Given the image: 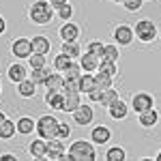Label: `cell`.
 Listing matches in <instances>:
<instances>
[{
	"label": "cell",
	"instance_id": "obj_15",
	"mask_svg": "<svg viewBox=\"0 0 161 161\" xmlns=\"http://www.w3.org/2000/svg\"><path fill=\"white\" fill-rule=\"evenodd\" d=\"M45 103H47V108L56 112H62L64 108V95H62V90H45Z\"/></svg>",
	"mask_w": 161,
	"mask_h": 161
},
{
	"label": "cell",
	"instance_id": "obj_16",
	"mask_svg": "<svg viewBox=\"0 0 161 161\" xmlns=\"http://www.w3.org/2000/svg\"><path fill=\"white\" fill-rule=\"evenodd\" d=\"M80 64H82V69L88 71V73H95V71H99V64H101V56H95V54H90V52H84L80 58Z\"/></svg>",
	"mask_w": 161,
	"mask_h": 161
},
{
	"label": "cell",
	"instance_id": "obj_30",
	"mask_svg": "<svg viewBox=\"0 0 161 161\" xmlns=\"http://www.w3.org/2000/svg\"><path fill=\"white\" fill-rule=\"evenodd\" d=\"M118 56H120V52H118V45H116V43H105V50H103V58H101V60L118 62Z\"/></svg>",
	"mask_w": 161,
	"mask_h": 161
},
{
	"label": "cell",
	"instance_id": "obj_31",
	"mask_svg": "<svg viewBox=\"0 0 161 161\" xmlns=\"http://www.w3.org/2000/svg\"><path fill=\"white\" fill-rule=\"evenodd\" d=\"M52 64H54V71H64V69H67V67H69V64H71V58H69V56H67V54H56V56H54V62H52Z\"/></svg>",
	"mask_w": 161,
	"mask_h": 161
},
{
	"label": "cell",
	"instance_id": "obj_19",
	"mask_svg": "<svg viewBox=\"0 0 161 161\" xmlns=\"http://www.w3.org/2000/svg\"><path fill=\"white\" fill-rule=\"evenodd\" d=\"M17 133L19 136H30L32 131H37V120L35 118H30V116H22V118H17Z\"/></svg>",
	"mask_w": 161,
	"mask_h": 161
},
{
	"label": "cell",
	"instance_id": "obj_25",
	"mask_svg": "<svg viewBox=\"0 0 161 161\" xmlns=\"http://www.w3.org/2000/svg\"><path fill=\"white\" fill-rule=\"evenodd\" d=\"M62 84H64V77H62L60 71H56V73H50L47 75V80H45V90H60Z\"/></svg>",
	"mask_w": 161,
	"mask_h": 161
},
{
	"label": "cell",
	"instance_id": "obj_45",
	"mask_svg": "<svg viewBox=\"0 0 161 161\" xmlns=\"http://www.w3.org/2000/svg\"><path fill=\"white\" fill-rule=\"evenodd\" d=\"M155 159H157V161H161V150L157 153V157H155Z\"/></svg>",
	"mask_w": 161,
	"mask_h": 161
},
{
	"label": "cell",
	"instance_id": "obj_43",
	"mask_svg": "<svg viewBox=\"0 0 161 161\" xmlns=\"http://www.w3.org/2000/svg\"><path fill=\"white\" fill-rule=\"evenodd\" d=\"M4 32H7V19L0 15V35H4Z\"/></svg>",
	"mask_w": 161,
	"mask_h": 161
},
{
	"label": "cell",
	"instance_id": "obj_4",
	"mask_svg": "<svg viewBox=\"0 0 161 161\" xmlns=\"http://www.w3.org/2000/svg\"><path fill=\"white\" fill-rule=\"evenodd\" d=\"M58 127H60V120L54 114H43L41 118H37V133L43 140L58 137Z\"/></svg>",
	"mask_w": 161,
	"mask_h": 161
},
{
	"label": "cell",
	"instance_id": "obj_38",
	"mask_svg": "<svg viewBox=\"0 0 161 161\" xmlns=\"http://www.w3.org/2000/svg\"><path fill=\"white\" fill-rule=\"evenodd\" d=\"M103 50H105V43H101V41H90L86 45V52H90V54H95V56H101L103 58Z\"/></svg>",
	"mask_w": 161,
	"mask_h": 161
},
{
	"label": "cell",
	"instance_id": "obj_36",
	"mask_svg": "<svg viewBox=\"0 0 161 161\" xmlns=\"http://www.w3.org/2000/svg\"><path fill=\"white\" fill-rule=\"evenodd\" d=\"M112 82H114V77H110V75H105V73H97L95 75V84H97V88H101V90L110 88Z\"/></svg>",
	"mask_w": 161,
	"mask_h": 161
},
{
	"label": "cell",
	"instance_id": "obj_1",
	"mask_svg": "<svg viewBox=\"0 0 161 161\" xmlns=\"http://www.w3.org/2000/svg\"><path fill=\"white\" fill-rule=\"evenodd\" d=\"M69 161H95L97 159V144L92 140H73L67 148Z\"/></svg>",
	"mask_w": 161,
	"mask_h": 161
},
{
	"label": "cell",
	"instance_id": "obj_40",
	"mask_svg": "<svg viewBox=\"0 0 161 161\" xmlns=\"http://www.w3.org/2000/svg\"><path fill=\"white\" fill-rule=\"evenodd\" d=\"M101 92H103L101 88H95V90H90V92L86 95V97H88V101H92V103H99V99H101Z\"/></svg>",
	"mask_w": 161,
	"mask_h": 161
},
{
	"label": "cell",
	"instance_id": "obj_9",
	"mask_svg": "<svg viewBox=\"0 0 161 161\" xmlns=\"http://www.w3.org/2000/svg\"><path fill=\"white\" fill-rule=\"evenodd\" d=\"M129 112H131V105L118 97V99L108 108V116H110L112 120H125V118L129 116Z\"/></svg>",
	"mask_w": 161,
	"mask_h": 161
},
{
	"label": "cell",
	"instance_id": "obj_39",
	"mask_svg": "<svg viewBox=\"0 0 161 161\" xmlns=\"http://www.w3.org/2000/svg\"><path fill=\"white\" fill-rule=\"evenodd\" d=\"M58 137L60 140H69L71 137V125L69 123H60V127H58Z\"/></svg>",
	"mask_w": 161,
	"mask_h": 161
},
{
	"label": "cell",
	"instance_id": "obj_34",
	"mask_svg": "<svg viewBox=\"0 0 161 161\" xmlns=\"http://www.w3.org/2000/svg\"><path fill=\"white\" fill-rule=\"evenodd\" d=\"M62 95H73V92H80V80H64L62 84Z\"/></svg>",
	"mask_w": 161,
	"mask_h": 161
},
{
	"label": "cell",
	"instance_id": "obj_11",
	"mask_svg": "<svg viewBox=\"0 0 161 161\" xmlns=\"http://www.w3.org/2000/svg\"><path fill=\"white\" fill-rule=\"evenodd\" d=\"M47 159H52V161L67 159V148H64V142L60 137L47 140Z\"/></svg>",
	"mask_w": 161,
	"mask_h": 161
},
{
	"label": "cell",
	"instance_id": "obj_27",
	"mask_svg": "<svg viewBox=\"0 0 161 161\" xmlns=\"http://www.w3.org/2000/svg\"><path fill=\"white\" fill-rule=\"evenodd\" d=\"M80 103H82V92H73V95H64V108L62 112H75L80 108Z\"/></svg>",
	"mask_w": 161,
	"mask_h": 161
},
{
	"label": "cell",
	"instance_id": "obj_21",
	"mask_svg": "<svg viewBox=\"0 0 161 161\" xmlns=\"http://www.w3.org/2000/svg\"><path fill=\"white\" fill-rule=\"evenodd\" d=\"M32 50L37 52V54H50V50H52L50 39L45 37V35H37V37H32Z\"/></svg>",
	"mask_w": 161,
	"mask_h": 161
},
{
	"label": "cell",
	"instance_id": "obj_32",
	"mask_svg": "<svg viewBox=\"0 0 161 161\" xmlns=\"http://www.w3.org/2000/svg\"><path fill=\"white\" fill-rule=\"evenodd\" d=\"M99 73H105V75H110V77H116V73H118V62L101 60V64H99Z\"/></svg>",
	"mask_w": 161,
	"mask_h": 161
},
{
	"label": "cell",
	"instance_id": "obj_23",
	"mask_svg": "<svg viewBox=\"0 0 161 161\" xmlns=\"http://www.w3.org/2000/svg\"><path fill=\"white\" fill-rule=\"evenodd\" d=\"M95 88H97V84H95V75L88 73V71H84L82 77H80V92H82V95H88V92L95 90Z\"/></svg>",
	"mask_w": 161,
	"mask_h": 161
},
{
	"label": "cell",
	"instance_id": "obj_33",
	"mask_svg": "<svg viewBox=\"0 0 161 161\" xmlns=\"http://www.w3.org/2000/svg\"><path fill=\"white\" fill-rule=\"evenodd\" d=\"M30 69H39V67H47V54H37V52H32L30 54Z\"/></svg>",
	"mask_w": 161,
	"mask_h": 161
},
{
	"label": "cell",
	"instance_id": "obj_18",
	"mask_svg": "<svg viewBox=\"0 0 161 161\" xmlns=\"http://www.w3.org/2000/svg\"><path fill=\"white\" fill-rule=\"evenodd\" d=\"M17 95H19L22 99H32V97L37 95V84H35L30 77H26L24 82L17 84Z\"/></svg>",
	"mask_w": 161,
	"mask_h": 161
},
{
	"label": "cell",
	"instance_id": "obj_28",
	"mask_svg": "<svg viewBox=\"0 0 161 161\" xmlns=\"http://www.w3.org/2000/svg\"><path fill=\"white\" fill-rule=\"evenodd\" d=\"M17 133V125L13 123V120H4V123L0 125V140H13V136Z\"/></svg>",
	"mask_w": 161,
	"mask_h": 161
},
{
	"label": "cell",
	"instance_id": "obj_44",
	"mask_svg": "<svg viewBox=\"0 0 161 161\" xmlns=\"http://www.w3.org/2000/svg\"><path fill=\"white\" fill-rule=\"evenodd\" d=\"M4 120H7V116H4V112H0V125L4 123Z\"/></svg>",
	"mask_w": 161,
	"mask_h": 161
},
{
	"label": "cell",
	"instance_id": "obj_20",
	"mask_svg": "<svg viewBox=\"0 0 161 161\" xmlns=\"http://www.w3.org/2000/svg\"><path fill=\"white\" fill-rule=\"evenodd\" d=\"M60 52L67 54L71 60H77V58L82 56V45H80L77 41H62L60 43Z\"/></svg>",
	"mask_w": 161,
	"mask_h": 161
},
{
	"label": "cell",
	"instance_id": "obj_12",
	"mask_svg": "<svg viewBox=\"0 0 161 161\" xmlns=\"http://www.w3.org/2000/svg\"><path fill=\"white\" fill-rule=\"evenodd\" d=\"M90 140H92L97 146H103V144H108V142L112 140L110 127H105V125H95V127L90 129Z\"/></svg>",
	"mask_w": 161,
	"mask_h": 161
},
{
	"label": "cell",
	"instance_id": "obj_41",
	"mask_svg": "<svg viewBox=\"0 0 161 161\" xmlns=\"http://www.w3.org/2000/svg\"><path fill=\"white\" fill-rule=\"evenodd\" d=\"M67 2H69V0H50V4H52V9H54V11H58V9L64 7Z\"/></svg>",
	"mask_w": 161,
	"mask_h": 161
},
{
	"label": "cell",
	"instance_id": "obj_10",
	"mask_svg": "<svg viewBox=\"0 0 161 161\" xmlns=\"http://www.w3.org/2000/svg\"><path fill=\"white\" fill-rule=\"evenodd\" d=\"M28 67H26L24 62H13V64H9V69H7V77H9V82L11 84H19V82H24L26 77H28Z\"/></svg>",
	"mask_w": 161,
	"mask_h": 161
},
{
	"label": "cell",
	"instance_id": "obj_2",
	"mask_svg": "<svg viewBox=\"0 0 161 161\" xmlns=\"http://www.w3.org/2000/svg\"><path fill=\"white\" fill-rule=\"evenodd\" d=\"M54 15H56V11L52 9L50 0H35V2L30 4V9H28V19H30L32 24H37V26L52 24Z\"/></svg>",
	"mask_w": 161,
	"mask_h": 161
},
{
	"label": "cell",
	"instance_id": "obj_8",
	"mask_svg": "<svg viewBox=\"0 0 161 161\" xmlns=\"http://www.w3.org/2000/svg\"><path fill=\"white\" fill-rule=\"evenodd\" d=\"M71 116H73V123L77 127H88L95 120V110L90 108V103H80V108L71 112Z\"/></svg>",
	"mask_w": 161,
	"mask_h": 161
},
{
	"label": "cell",
	"instance_id": "obj_48",
	"mask_svg": "<svg viewBox=\"0 0 161 161\" xmlns=\"http://www.w3.org/2000/svg\"><path fill=\"white\" fill-rule=\"evenodd\" d=\"M159 39H161V30H159Z\"/></svg>",
	"mask_w": 161,
	"mask_h": 161
},
{
	"label": "cell",
	"instance_id": "obj_24",
	"mask_svg": "<svg viewBox=\"0 0 161 161\" xmlns=\"http://www.w3.org/2000/svg\"><path fill=\"white\" fill-rule=\"evenodd\" d=\"M50 73H52V71L47 69V67H39V69H30V73H28V77H30V80H32V82H35L37 86H43Z\"/></svg>",
	"mask_w": 161,
	"mask_h": 161
},
{
	"label": "cell",
	"instance_id": "obj_22",
	"mask_svg": "<svg viewBox=\"0 0 161 161\" xmlns=\"http://www.w3.org/2000/svg\"><path fill=\"white\" fill-rule=\"evenodd\" d=\"M118 97H120V95H118V90H116V88H114V86L105 88V90L101 92L99 105H101V108H105V110H108V108H110V105H112V103H114V101H116V99H118Z\"/></svg>",
	"mask_w": 161,
	"mask_h": 161
},
{
	"label": "cell",
	"instance_id": "obj_17",
	"mask_svg": "<svg viewBox=\"0 0 161 161\" xmlns=\"http://www.w3.org/2000/svg\"><path fill=\"white\" fill-rule=\"evenodd\" d=\"M28 153H30L32 159H45L47 157V140H43V137L32 140L30 146H28Z\"/></svg>",
	"mask_w": 161,
	"mask_h": 161
},
{
	"label": "cell",
	"instance_id": "obj_42",
	"mask_svg": "<svg viewBox=\"0 0 161 161\" xmlns=\"http://www.w3.org/2000/svg\"><path fill=\"white\" fill-rule=\"evenodd\" d=\"M0 161H17V157H15L13 153H2V155H0Z\"/></svg>",
	"mask_w": 161,
	"mask_h": 161
},
{
	"label": "cell",
	"instance_id": "obj_37",
	"mask_svg": "<svg viewBox=\"0 0 161 161\" xmlns=\"http://www.w3.org/2000/svg\"><path fill=\"white\" fill-rule=\"evenodd\" d=\"M56 15H58L60 22H69V19L73 17V7H71V2H67L64 7H60V9L56 11Z\"/></svg>",
	"mask_w": 161,
	"mask_h": 161
},
{
	"label": "cell",
	"instance_id": "obj_5",
	"mask_svg": "<svg viewBox=\"0 0 161 161\" xmlns=\"http://www.w3.org/2000/svg\"><path fill=\"white\" fill-rule=\"evenodd\" d=\"M32 52H35V50H32V39H28V37H17V39H13V43H11V54L17 58V60H28Z\"/></svg>",
	"mask_w": 161,
	"mask_h": 161
},
{
	"label": "cell",
	"instance_id": "obj_47",
	"mask_svg": "<svg viewBox=\"0 0 161 161\" xmlns=\"http://www.w3.org/2000/svg\"><path fill=\"white\" fill-rule=\"evenodd\" d=\"M0 95H2V82H0Z\"/></svg>",
	"mask_w": 161,
	"mask_h": 161
},
{
	"label": "cell",
	"instance_id": "obj_46",
	"mask_svg": "<svg viewBox=\"0 0 161 161\" xmlns=\"http://www.w3.org/2000/svg\"><path fill=\"white\" fill-rule=\"evenodd\" d=\"M108 2H116V4H120V0H108Z\"/></svg>",
	"mask_w": 161,
	"mask_h": 161
},
{
	"label": "cell",
	"instance_id": "obj_7",
	"mask_svg": "<svg viewBox=\"0 0 161 161\" xmlns=\"http://www.w3.org/2000/svg\"><path fill=\"white\" fill-rule=\"evenodd\" d=\"M131 110L140 114V112L144 110H150V108H155V97H153V92H146V90H137L136 95L131 97Z\"/></svg>",
	"mask_w": 161,
	"mask_h": 161
},
{
	"label": "cell",
	"instance_id": "obj_3",
	"mask_svg": "<svg viewBox=\"0 0 161 161\" xmlns=\"http://www.w3.org/2000/svg\"><path fill=\"white\" fill-rule=\"evenodd\" d=\"M133 32H136V39L140 43H153L155 39L159 37V30H157L155 22L148 19V17L137 19L136 24H133Z\"/></svg>",
	"mask_w": 161,
	"mask_h": 161
},
{
	"label": "cell",
	"instance_id": "obj_26",
	"mask_svg": "<svg viewBox=\"0 0 161 161\" xmlns=\"http://www.w3.org/2000/svg\"><path fill=\"white\" fill-rule=\"evenodd\" d=\"M82 71H84V69H82L80 60H71V64L62 71V77H64V80H80V77H82Z\"/></svg>",
	"mask_w": 161,
	"mask_h": 161
},
{
	"label": "cell",
	"instance_id": "obj_14",
	"mask_svg": "<svg viewBox=\"0 0 161 161\" xmlns=\"http://www.w3.org/2000/svg\"><path fill=\"white\" fill-rule=\"evenodd\" d=\"M58 37H60V41H77L80 39V26L73 24L71 19L62 22V26L58 28Z\"/></svg>",
	"mask_w": 161,
	"mask_h": 161
},
{
	"label": "cell",
	"instance_id": "obj_13",
	"mask_svg": "<svg viewBox=\"0 0 161 161\" xmlns=\"http://www.w3.org/2000/svg\"><path fill=\"white\" fill-rule=\"evenodd\" d=\"M137 125L144 127V129H153V127H157V125H159V112L155 110V108L140 112V114H137Z\"/></svg>",
	"mask_w": 161,
	"mask_h": 161
},
{
	"label": "cell",
	"instance_id": "obj_6",
	"mask_svg": "<svg viewBox=\"0 0 161 161\" xmlns=\"http://www.w3.org/2000/svg\"><path fill=\"white\" fill-rule=\"evenodd\" d=\"M133 37H136V32H133V28L129 24H118L112 30V39H114V43L118 47H129L133 43Z\"/></svg>",
	"mask_w": 161,
	"mask_h": 161
},
{
	"label": "cell",
	"instance_id": "obj_29",
	"mask_svg": "<svg viewBox=\"0 0 161 161\" xmlns=\"http://www.w3.org/2000/svg\"><path fill=\"white\" fill-rule=\"evenodd\" d=\"M105 159L108 161H125L127 159V153H125L123 146H112V148L105 150Z\"/></svg>",
	"mask_w": 161,
	"mask_h": 161
},
{
	"label": "cell",
	"instance_id": "obj_35",
	"mask_svg": "<svg viewBox=\"0 0 161 161\" xmlns=\"http://www.w3.org/2000/svg\"><path fill=\"white\" fill-rule=\"evenodd\" d=\"M144 2H146V0H120V4L125 7V11H129V13L140 11V9L144 7Z\"/></svg>",
	"mask_w": 161,
	"mask_h": 161
}]
</instances>
